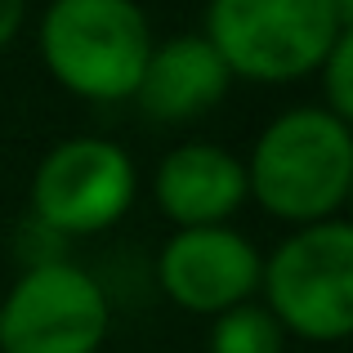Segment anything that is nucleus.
<instances>
[{
	"label": "nucleus",
	"instance_id": "4",
	"mask_svg": "<svg viewBox=\"0 0 353 353\" xmlns=\"http://www.w3.org/2000/svg\"><path fill=\"white\" fill-rule=\"evenodd\" d=\"M259 295L282 336L340 345L353 331V228L345 219L291 228L259 259Z\"/></svg>",
	"mask_w": 353,
	"mask_h": 353
},
{
	"label": "nucleus",
	"instance_id": "10",
	"mask_svg": "<svg viewBox=\"0 0 353 353\" xmlns=\"http://www.w3.org/2000/svg\"><path fill=\"white\" fill-rule=\"evenodd\" d=\"M282 345H286V336L273 322V313L264 304L246 300L210 322L206 353H282Z\"/></svg>",
	"mask_w": 353,
	"mask_h": 353
},
{
	"label": "nucleus",
	"instance_id": "3",
	"mask_svg": "<svg viewBox=\"0 0 353 353\" xmlns=\"http://www.w3.org/2000/svg\"><path fill=\"white\" fill-rule=\"evenodd\" d=\"M349 27L331 0H210L201 36L233 81L286 85L313 77Z\"/></svg>",
	"mask_w": 353,
	"mask_h": 353
},
{
	"label": "nucleus",
	"instance_id": "13",
	"mask_svg": "<svg viewBox=\"0 0 353 353\" xmlns=\"http://www.w3.org/2000/svg\"><path fill=\"white\" fill-rule=\"evenodd\" d=\"M331 5H336V9H340V14H345V18H349V23H353V0H331Z\"/></svg>",
	"mask_w": 353,
	"mask_h": 353
},
{
	"label": "nucleus",
	"instance_id": "6",
	"mask_svg": "<svg viewBox=\"0 0 353 353\" xmlns=\"http://www.w3.org/2000/svg\"><path fill=\"white\" fill-rule=\"evenodd\" d=\"M139 174L130 152L112 139L77 134L54 143L32 174V215L54 237H94L125 219Z\"/></svg>",
	"mask_w": 353,
	"mask_h": 353
},
{
	"label": "nucleus",
	"instance_id": "11",
	"mask_svg": "<svg viewBox=\"0 0 353 353\" xmlns=\"http://www.w3.org/2000/svg\"><path fill=\"white\" fill-rule=\"evenodd\" d=\"M322 77V112H331L336 121H353V27L331 45V54L318 63Z\"/></svg>",
	"mask_w": 353,
	"mask_h": 353
},
{
	"label": "nucleus",
	"instance_id": "2",
	"mask_svg": "<svg viewBox=\"0 0 353 353\" xmlns=\"http://www.w3.org/2000/svg\"><path fill=\"white\" fill-rule=\"evenodd\" d=\"M36 41L50 77L68 94L85 103H121L139 90L152 27L134 0H50Z\"/></svg>",
	"mask_w": 353,
	"mask_h": 353
},
{
	"label": "nucleus",
	"instance_id": "5",
	"mask_svg": "<svg viewBox=\"0 0 353 353\" xmlns=\"http://www.w3.org/2000/svg\"><path fill=\"white\" fill-rule=\"evenodd\" d=\"M108 327L103 286L68 259L27 264L0 300V353H99Z\"/></svg>",
	"mask_w": 353,
	"mask_h": 353
},
{
	"label": "nucleus",
	"instance_id": "8",
	"mask_svg": "<svg viewBox=\"0 0 353 353\" xmlns=\"http://www.w3.org/2000/svg\"><path fill=\"white\" fill-rule=\"evenodd\" d=\"M152 197L174 228H219L246 206V165L219 143H183L161 157Z\"/></svg>",
	"mask_w": 353,
	"mask_h": 353
},
{
	"label": "nucleus",
	"instance_id": "7",
	"mask_svg": "<svg viewBox=\"0 0 353 353\" xmlns=\"http://www.w3.org/2000/svg\"><path fill=\"white\" fill-rule=\"evenodd\" d=\"M259 250L237 228H174L157 255V286L183 313L219 318L259 291Z\"/></svg>",
	"mask_w": 353,
	"mask_h": 353
},
{
	"label": "nucleus",
	"instance_id": "12",
	"mask_svg": "<svg viewBox=\"0 0 353 353\" xmlns=\"http://www.w3.org/2000/svg\"><path fill=\"white\" fill-rule=\"evenodd\" d=\"M23 18H27V0H0V50L23 32Z\"/></svg>",
	"mask_w": 353,
	"mask_h": 353
},
{
	"label": "nucleus",
	"instance_id": "9",
	"mask_svg": "<svg viewBox=\"0 0 353 353\" xmlns=\"http://www.w3.org/2000/svg\"><path fill=\"white\" fill-rule=\"evenodd\" d=\"M228 85H233V77H228L224 59L215 54V45L201 32H183L161 45L152 41V54H148L143 77H139V90H134V103L152 121L179 125V121H197L210 108H219Z\"/></svg>",
	"mask_w": 353,
	"mask_h": 353
},
{
	"label": "nucleus",
	"instance_id": "1",
	"mask_svg": "<svg viewBox=\"0 0 353 353\" xmlns=\"http://www.w3.org/2000/svg\"><path fill=\"white\" fill-rule=\"evenodd\" d=\"M246 192L291 228L340 219L353 188V130L322 108H291L259 130Z\"/></svg>",
	"mask_w": 353,
	"mask_h": 353
}]
</instances>
